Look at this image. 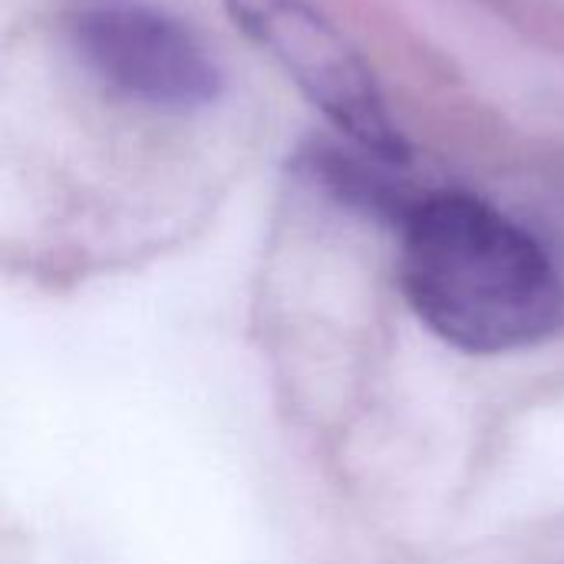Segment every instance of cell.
<instances>
[{"mask_svg": "<svg viewBox=\"0 0 564 564\" xmlns=\"http://www.w3.org/2000/svg\"><path fill=\"white\" fill-rule=\"evenodd\" d=\"M400 288L466 354H509L564 324V284L519 221L469 192H430L400 228Z\"/></svg>", "mask_w": 564, "mask_h": 564, "instance_id": "1", "label": "cell"}, {"mask_svg": "<svg viewBox=\"0 0 564 564\" xmlns=\"http://www.w3.org/2000/svg\"><path fill=\"white\" fill-rule=\"evenodd\" d=\"M297 169L337 205L397 228H403L416 205L430 195L416 192L400 175V169L406 165L387 162L354 142L347 149L334 142H314L297 152Z\"/></svg>", "mask_w": 564, "mask_h": 564, "instance_id": "4", "label": "cell"}, {"mask_svg": "<svg viewBox=\"0 0 564 564\" xmlns=\"http://www.w3.org/2000/svg\"><path fill=\"white\" fill-rule=\"evenodd\" d=\"M235 26L264 50L347 142L410 165L413 149L390 116L377 73L350 36L311 0H221Z\"/></svg>", "mask_w": 564, "mask_h": 564, "instance_id": "2", "label": "cell"}, {"mask_svg": "<svg viewBox=\"0 0 564 564\" xmlns=\"http://www.w3.org/2000/svg\"><path fill=\"white\" fill-rule=\"evenodd\" d=\"M76 59L112 93L162 112L208 109L225 73L208 43L178 17L139 0H96L69 17Z\"/></svg>", "mask_w": 564, "mask_h": 564, "instance_id": "3", "label": "cell"}]
</instances>
